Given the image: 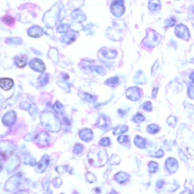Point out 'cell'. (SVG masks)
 I'll return each instance as SVG.
<instances>
[{
  "instance_id": "1",
  "label": "cell",
  "mask_w": 194,
  "mask_h": 194,
  "mask_svg": "<svg viewBox=\"0 0 194 194\" xmlns=\"http://www.w3.org/2000/svg\"><path fill=\"white\" fill-rule=\"evenodd\" d=\"M88 157L91 164L97 166L105 164L108 159L106 151L103 148L100 147L92 150L88 154Z\"/></svg>"
},
{
  "instance_id": "2",
  "label": "cell",
  "mask_w": 194,
  "mask_h": 194,
  "mask_svg": "<svg viewBox=\"0 0 194 194\" xmlns=\"http://www.w3.org/2000/svg\"><path fill=\"white\" fill-rule=\"evenodd\" d=\"M126 97L133 101L138 100L141 97V94L139 89L137 87H132L127 90Z\"/></svg>"
},
{
  "instance_id": "3",
  "label": "cell",
  "mask_w": 194,
  "mask_h": 194,
  "mask_svg": "<svg viewBox=\"0 0 194 194\" xmlns=\"http://www.w3.org/2000/svg\"><path fill=\"white\" fill-rule=\"evenodd\" d=\"M111 11L116 17H120L123 15L124 12V8L122 1H115L111 4Z\"/></svg>"
},
{
  "instance_id": "4",
  "label": "cell",
  "mask_w": 194,
  "mask_h": 194,
  "mask_svg": "<svg viewBox=\"0 0 194 194\" xmlns=\"http://www.w3.org/2000/svg\"><path fill=\"white\" fill-rule=\"evenodd\" d=\"M29 65L30 68L34 71L43 72L46 70L45 64L41 60L35 59L30 61Z\"/></svg>"
},
{
  "instance_id": "5",
  "label": "cell",
  "mask_w": 194,
  "mask_h": 194,
  "mask_svg": "<svg viewBox=\"0 0 194 194\" xmlns=\"http://www.w3.org/2000/svg\"><path fill=\"white\" fill-rule=\"evenodd\" d=\"M28 57L25 54H19L15 56L14 61L16 66L19 68H22L26 65Z\"/></svg>"
},
{
  "instance_id": "6",
  "label": "cell",
  "mask_w": 194,
  "mask_h": 194,
  "mask_svg": "<svg viewBox=\"0 0 194 194\" xmlns=\"http://www.w3.org/2000/svg\"><path fill=\"white\" fill-rule=\"evenodd\" d=\"M43 29L38 26H35L29 29L28 31L29 36L31 37L38 38L43 35Z\"/></svg>"
},
{
  "instance_id": "7",
  "label": "cell",
  "mask_w": 194,
  "mask_h": 194,
  "mask_svg": "<svg viewBox=\"0 0 194 194\" xmlns=\"http://www.w3.org/2000/svg\"><path fill=\"white\" fill-rule=\"evenodd\" d=\"M80 137L85 141H90L93 138V132L91 129H85L83 130L80 133Z\"/></svg>"
},
{
  "instance_id": "8",
  "label": "cell",
  "mask_w": 194,
  "mask_h": 194,
  "mask_svg": "<svg viewBox=\"0 0 194 194\" xmlns=\"http://www.w3.org/2000/svg\"><path fill=\"white\" fill-rule=\"evenodd\" d=\"M96 126L100 129H105L108 127V120L107 117L104 116H101L98 119Z\"/></svg>"
},
{
  "instance_id": "9",
  "label": "cell",
  "mask_w": 194,
  "mask_h": 194,
  "mask_svg": "<svg viewBox=\"0 0 194 194\" xmlns=\"http://www.w3.org/2000/svg\"><path fill=\"white\" fill-rule=\"evenodd\" d=\"M13 84V80L8 78L2 79L0 82L1 87L5 90H8L10 89Z\"/></svg>"
},
{
  "instance_id": "10",
  "label": "cell",
  "mask_w": 194,
  "mask_h": 194,
  "mask_svg": "<svg viewBox=\"0 0 194 194\" xmlns=\"http://www.w3.org/2000/svg\"><path fill=\"white\" fill-rule=\"evenodd\" d=\"M3 23L9 27H13L14 25L15 20L14 18L10 15H5L2 18Z\"/></svg>"
},
{
  "instance_id": "11",
  "label": "cell",
  "mask_w": 194,
  "mask_h": 194,
  "mask_svg": "<svg viewBox=\"0 0 194 194\" xmlns=\"http://www.w3.org/2000/svg\"><path fill=\"white\" fill-rule=\"evenodd\" d=\"M128 127L126 125H123L117 126L114 128L113 131V134L114 135H120L127 132L128 130Z\"/></svg>"
},
{
  "instance_id": "12",
  "label": "cell",
  "mask_w": 194,
  "mask_h": 194,
  "mask_svg": "<svg viewBox=\"0 0 194 194\" xmlns=\"http://www.w3.org/2000/svg\"><path fill=\"white\" fill-rule=\"evenodd\" d=\"M134 143L137 147L144 148L146 145V140L139 135L136 136L134 138Z\"/></svg>"
},
{
  "instance_id": "13",
  "label": "cell",
  "mask_w": 194,
  "mask_h": 194,
  "mask_svg": "<svg viewBox=\"0 0 194 194\" xmlns=\"http://www.w3.org/2000/svg\"><path fill=\"white\" fill-rule=\"evenodd\" d=\"M102 53L104 57L109 59H114L116 55V52H114V50L109 49L102 50Z\"/></svg>"
},
{
  "instance_id": "14",
  "label": "cell",
  "mask_w": 194,
  "mask_h": 194,
  "mask_svg": "<svg viewBox=\"0 0 194 194\" xmlns=\"http://www.w3.org/2000/svg\"><path fill=\"white\" fill-rule=\"evenodd\" d=\"M158 127L155 124L148 125L147 128V131L150 134H155L158 132Z\"/></svg>"
},
{
  "instance_id": "15",
  "label": "cell",
  "mask_w": 194,
  "mask_h": 194,
  "mask_svg": "<svg viewBox=\"0 0 194 194\" xmlns=\"http://www.w3.org/2000/svg\"><path fill=\"white\" fill-rule=\"evenodd\" d=\"M119 79L117 77H114L111 78L107 80L105 82V84L111 85V86H114L117 85L118 83Z\"/></svg>"
},
{
  "instance_id": "16",
  "label": "cell",
  "mask_w": 194,
  "mask_h": 194,
  "mask_svg": "<svg viewBox=\"0 0 194 194\" xmlns=\"http://www.w3.org/2000/svg\"><path fill=\"white\" fill-rule=\"evenodd\" d=\"M99 144L102 146H108L111 144V140L108 137H104L101 139Z\"/></svg>"
},
{
  "instance_id": "17",
  "label": "cell",
  "mask_w": 194,
  "mask_h": 194,
  "mask_svg": "<svg viewBox=\"0 0 194 194\" xmlns=\"http://www.w3.org/2000/svg\"><path fill=\"white\" fill-rule=\"evenodd\" d=\"M134 120L136 123H139L144 121L145 117L141 114L138 113L134 117Z\"/></svg>"
},
{
  "instance_id": "18",
  "label": "cell",
  "mask_w": 194,
  "mask_h": 194,
  "mask_svg": "<svg viewBox=\"0 0 194 194\" xmlns=\"http://www.w3.org/2000/svg\"><path fill=\"white\" fill-rule=\"evenodd\" d=\"M117 141L120 144L127 143L129 141L128 136L121 135L117 138Z\"/></svg>"
},
{
  "instance_id": "19",
  "label": "cell",
  "mask_w": 194,
  "mask_h": 194,
  "mask_svg": "<svg viewBox=\"0 0 194 194\" xmlns=\"http://www.w3.org/2000/svg\"><path fill=\"white\" fill-rule=\"evenodd\" d=\"M85 96V99L87 100L90 102H94L97 100V98L95 96H94L90 95L89 94H86Z\"/></svg>"
},
{
  "instance_id": "20",
  "label": "cell",
  "mask_w": 194,
  "mask_h": 194,
  "mask_svg": "<svg viewBox=\"0 0 194 194\" xmlns=\"http://www.w3.org/2000/svg\"><path fill=\"white\" fill-rule=\"evenodd\" d=\"M143 108L145 110L148 111H151L152 109V105L149 101L145 102L143 105Z\"/></svg>"
},
{
  "instance_id": "21",
  "label": "cell",
  "mask_w": 194,
  "mask_h": 194,
  "mask_svg": "<svg viewBox=\"0 0 194 194\" xmlns=\"http://www.w3.org/2000/svg\"><path fill=\"white\" fill-rule=\"evenodd\" d=\"M119 114H120V115L123 116L125 114L124 111H121V110H120V111H119Z\"/></svg>"
}]
</instances>
